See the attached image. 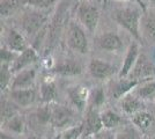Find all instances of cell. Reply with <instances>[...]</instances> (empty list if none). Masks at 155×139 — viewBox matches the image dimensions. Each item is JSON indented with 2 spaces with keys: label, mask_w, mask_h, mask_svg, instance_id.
Listing matches in <instances>:
<instances>
[{
  "label": "cell",
  "mask_w": 155,
  "mask_h": 139,
  "mask_svg": "<svg viewBox=\"0 0 155 139\" xmlns=\"http://www.w3.org/2000/svg\"><path fill=\"white\" fill-rule=\"evenodd\" d=\"M115 20L124 27L133 37L140 40V12L134 8H123L115 13Z\"/></svg>",
  "instance_id": "obj_1"
},
{
  "label": "cell",
  "mask_w": 155,
  "mask_h": 139,
  "mask_svg": "<svg viewBox=\"0 0 155 139\" xmlns=\"http://www.w3.org/2000/svg\"><path fill=\"white\" fill-rule=\"evenodd\" d=\"M78 16L81 23L91 33L95 31L100 20V12L95 5L91 2H81L78 7Z\"/></svg>",
  "instance_id": "obj_2"
},
{
  "label": "cell",
  "mask_w": 155,
  "mask_h": 139,
  "mask_svg": "<svg viewBox=\"0 0 155 139\" xmlns=\"http://www.w3.org/2000/svg\"><path fill=\"white\" fill-rule=\"evenodd\" d=\"M67 44L73 50L80 53L88 52V41L84 35V30L77 23L72 22L67 29Z\"/></svg>",
  "instance_id": "obj_3"
},
{
  "label": "cell",
  "mask_w": 155,
  "mask_h": 139,
  "mask_svg": "<svg viewBox=\"0 0 155 139\" xmlns=\"http://www.w3.org/2000/svg\"><path fill=\"white\" fill-rule=\"evenodd\" d=\"M46 15L42 12H28L22 18V28L28 35H35L45 23Z\"/></svg>",
  "instance_id": "obj_4"
},
{
  "label": "cell",
  "mask_w": 155,
  "mask_h": 139,
  "mask_svg": "<svg viewBox=\"0 0 155 139\" xmlns=\"http://www.w3.org/2000/svg\"><path fill=\"white\" fill-rule=\"evenodd\" d=\"M153 74H154V67L152 65V63L145 55H141L139 56L130 75L133 80H138L142 82V81H147L149 77H152Z\"/></svg>",
  "instance_id": "obj_5"
},
{
  "label": "cell",
  "mask_w": 155,
  "mask_h": 139,
  "mask_svg": "<svg viewBox=\"0 0 155 139\" xmlns=\"http://www.w3.org/2000/svg\"><path fill=\"white\" fill-rule=\"evenodd\" d=\"M72 111L64 106H53L51 107V118L50 123L54 127H64L68 125L72 121Z\"/></svg>",
  "instance_id": "obj_6"
},
{
  "label": "cell",
  "mask_w": 155,
  "mask_h": 139,
  "mask_svg": "<svg viewBox=\"0 0 155 139\" xmlns=\"http://www.w3.org/2000/svg\"><path fill=\"white\" fill-rule=\"evenodd\" d=\"M37 59H38V55L36 52V50L34 48H28L22 53H20L18 58L14 60L11 70L13 73H19L23 71L28 65L35 63Z\"/></svg>",
  "instance_id": "obj_7"
},
{
  "label": "cell",
  "mask_w": 155,
  "mask_h": 139,
  "mask_svg": "<svg viewBox=\"0 0 155 139\" xmlns=\"http://www.w3.org/2000/svg\"><path fill=\"white\" fill-rule=\"evenodd\" d=\"M84 134L91 136V134H98L103 129V123L101 118V114H98L96 109H93L87 114V118L84 123Z\"/></svg>",
  "instance_id": "obj_8"
},
{
  "label": "cell",
  "mask_w": 155,
  "mask_h": 139,
  "mask_svg": "<svg viewBox=\"0 0 155 139\" xmlns=\"http://www.w3.org/2000/svg\"><path fill=\"white\" fill-rule=\"evenodd\" d=\"M88 70L94 78L105 79V78H109L110 75H112L116 68L114 65H111L107 61H103L101 59H91Z\"/></svg>",
  "instance_id": "obj_9"
},
{
  "label": "cell",
  "mask_w": 155,
  "mask_h": 139,
  "mask_svg": "<svg viewBox=\"0 0 155 139\" xmlns=\"http://www.w3.org/2000/svg\"><path fill=\"white\" fill-rule=\"evenodd\" d=\"M138 58H139V48H138V44L137 43H132L130 45L129 50H127V53H126V57H125V60H124L123 63L122 70L119 72V78L120 79H126L131 74Z\"/></svg>",
  "instance_id": "obj_10"
},
{
  "label": "cell",
  "mask_w": 155,
  "mask_h": 139,
  "mask_svg": "<svg viewBox=\"0 0 155 139\" xmlns=\"http://www.w3.org/2000/svg\"><path fill=\"white\" fill-rule=\"evenodd\" d=\"M36 72L35 70H23L21 72L16 73V75L14 77L12 81V91L14 89H27V88H31L35 81Z\"/></svg>",
  "instance_id": "obj_11"
},
{
  "label": "cell",
  "mask_w": 155,
  "mask_h": 139,
  "mask_svg": "<svg viewBox=\"0 0 155 139\" xmlns=\"http://www.w3.org/2000/svg\"><path fill=\"white\" fill-rule=\"evenodd\" d=\"M91 93L88 92L87 87L75 86L68 89V96L71 102L77 107L79 110H84L88 100H89Z\"/></svg>",
  "instance_id": "obj_12"
},
{
  "label": "cell",
  "mask_w": 155,
  "mask_h": 139,
  "mask_svg": "<svg viewBox=\"0 0 155 139\" xmlns=\"http://www.w3.org/2000/svg\"><path fill=\"white\" fill-rule=\"evenodd\" d=\"M6 44L7 48L15 53H22L25 50H27L29 48L26 40H25V37L22 36V34H20L19 31H16L14 29H11L8 31Z\"/></svg>",
  "instance_id": "obj_13"
},
{
  "label": "cell",
  "mask_w": 155,
  "mask_h": 139,
  "mask_svg": "<svg viewBox=\"0 0 155 139\" xmlns=\"http://www.w3.org/2000/svg\"><path fill=\"white\" fill-rule=\"evenodd\" d=\"M11 98L16 104L21 107H28L34 103V101L36 99V92L32 88L14 89L11 92Z\"/></svg>",
  "instance_id": "obj_14"
},
{
  "label": "cell",
  "mask_w": 155,
  "mask_h": 139,
  "mask_svg": "<svg viewBox=\"0 0 155 139\" xmlns=\"http://www.w3.org/2000/svg\"><path fill=\"white\" fill-rule=\"evenodd\" d=\"M97 43H98V45L101 46L102 49L108 50V51H117L123 45L120 37L118 35H116V34L112 33L101 35L98 37V40H97Z\"/></svg>",
  "instance_id": "obj_15"
},
{
  "label": "cell",
  "mask_w": 155,
  "mask_h": 139,
  "mask_svg": "<svg viewBox=\"0 0 155 139\" xmlns=\"http://www.w3.org/2000/svg\"><path fill=\"white\" fill-rule=\"evenodd\" d=\"M120 107L122 110L127 115H136L137 113L141 111L142 103L139 98H137L133 94H127L124 98H122V102H120Z\"/></svg>",
  "instance_id": "obj_16"
},
{
  "label": "cell",
  "mask_w": 155,
  "mask_h": 139,
  "mask_svg": "<svg viewBox=\"0 0 155 139\" xmlns=\"http://www.w3.org/2000/svg\"><path fill=\"white\" fill-rule=\"evenodd\" d=\"M53 71L56 73H58L60 75H64V77H73V75H78L81 73V66L73 61V60H65L64 63L59 64L57 66L53 68Z\"/></svg>",
  "instance_id": "obj_17"
},
{
  "label": "cell",
  "mask_w": 155,
  "mask_h": 139,
  "mask_svg": "<svg viewBox=\"0 0 155 139\" xmlns=\"http://www.w3.org/2000/svg\"><path fill=\"white\" fill-rule=\"evenodd\" d=\"M139 84H141L140 81L133 79H120V81L117 84L116 86L112 89V94L116 99H120L124 98L125 95H127L131 89H133Z\"/></svg>",
  "instance_id": "obj_18"
},
{
  "label": "cell",
  "mask_w": 155,
  "mask_h": 139,
  "mask_svg": "<svg viewBox=\"0 0 155 139\" xmlns=\"http://www.w3.org/2000/svg\"><path fill=\"white\" fill-rule=\"evenodd\" d=\"M132 123L142 131L147 130L150 127L152 123H153V116L147 111H139L136 115L132 116Z\"/></svg>",
  "instance_id": "obj_19"
},
{
  "label": "cell",
  "mask_w": 155,
  "mask_h": 139,
  "mask_svg": "<svg viewBox=\"0 0 155 139\" xmlns=\"http://www.w3.org/2000/svg\"><path fill=\"white\" fill-rule=\"evenodd\" d=\"M101 118L103 123V127L107 130H112L122 123V117L112 110H105L101 114Z\"/></svg>",
  "instance_id": "obj_20"
},
{
  "label": "cell",
  "mask_w": 155,
  "mask_h": 139,
  "mask_svg": "<svg viewBox=\"0 0 155 139\" xmlns=\"http://www.w3.org/2000/svg\"><path fill=\"white\" fill-rule=\"evenodd\" d=\"M142 31L148 40L155 42V15L146 14L141 20Z\"/></svg>",
  "instance_id": "obj_21"
},
{
  "label": "cell",
  "mask_w": 155,
  "mask_h": 139,
  "mask_svg": "<svg viewBox=\"0 0 155 139\" xmlns=\"http://www.w3.org/2000/svg\"><path fill=\"white\" fill-rule=\"evenodd\" d=\"M136 95L139 99H150L155 95V80L142 81L140 86L136 89Z\"/></svg>",
  "instance_id": "obj_22"
},
{
  "label": "cell",
  "mask_w": 155,
  "mask_h": 139,
  "mask_svg": "<svg viewBox=\"0 0 155 139\" xmlns=\"http://www.w3.org/2000/svg\"><path fill=\"white\" fill-rule=\"evenodd\" d=\"M41 96H42V100L46 103L54 101L57 98L56 85L52 81H44L41 87Z\"/></svg>",
  "instance_id": "obj_23"
},
{
  "label": "cell",
  "mask_w": 155,
  "mask_h": 139,
  "mask_svg": "<svg viewBox=\"0 0 155 139\" xmlns=\"http://www.w3.org/2000/svg\"><path fill=\"white\" fill-rule=\"evenodd\" d=\"M20 4H22L21 0H2L1 1V7H0L1 16L6 18V16L12 15L18 9Z\"/></svg>",
  "instance_id": "obj_24"
},
{
  "label": "cell",
  "mask_w": 155,
  "mask_h": 139,
  "mask_svg": "<svg viewBox=\"0 0 155 139\" xmlns=\"http://www.w3.org/2000/svg\"><path fill=\"white\" fill-rule=\"evenodd\" d=\"M12 70L9 64H1V71H0V87L1 91H5L6 87L11 84V78H12Z\"/></svg>",
  "instance_id": "obj_25"
},
{
  "label": "cell",
  "mask_w": 155,
  "mask_h": 139,
  "mask_svg": "<svg viewBox=\"0 0 155 139\" xmlns=\"http://www.w3.org/2000/svg\"><path fill=\"white\" fill-rule=\"evenodd\" d=\"M16 116V108L7 101H1V122H8L11 118Z\"/></svg>",
  "instance_id": "obj_26"
},
{
  "label": "cell",
  "mask_w": 155,
  "mask_h": 139,
  "mask_svg": "<svg viewBox=\"0 0 155 139\" xmlns=\"http://www.w3.org/2000/svg\"><path fill=\"white\" fill-rule=\"evenodd\" d=\"M7 124V129L11 131V132L13 133H20L23 132V130H25V123H23V121L22 118L20 117V116H14L13 118H11L8 122H6Z\"/></svg>",
  "instance_id": "obj_27"
},
{
  "label": "cell",
  "mask_w": 155,
  "mask_h": 139,
  "mask_svg": "<svg viewBox=\"0 0 155 139\" xmlns=\"http://www.w3.org/2000/svg\"><path fill=\"white\" fill-rule=\"evenodd\" d=\"M104 100L105 98H104V92L102 88H97L95 91H93L89 95V103L93 109L102 106L104 103Z\"/></svg>",
  "instance_id": "obj_28"
},
{
  "label": "cell",
  "mask_w": 155,
  "mask_h": 139,
  "mask_svg": "<svg viewBox=\"0 0 155 139\" xmlns=\"http://www.w3.org/2000/svg\"><path fill=\"white\" fill-rule=\"evenodd\" d=\"M84 124H79L78 126H73L67 129L63 132L60 139H78L81 134H84Z\"/></svg>",
  "instance_id": "obj_29"
},
{
  "label": "cell",
  "mask_w": 155,
  "mask_h": 139,
  "mask_svg": "<svg viewBox=\"0 0 155 139\" xmlns=\"http://www.w3.org/2000/svg\"><path fill=\"white\" fill-rule=\"evenodd\" d=\"M116 139H139V134L133 127L126 126L117 132Z\"/></svg>",
  "instance_id": "obj_30"
},
{
  "label": "cell",
  "mask_w": 155,
  "mask_h": 139,
  "mask_svg": "<svg viewBox=\"0 0 155 139\" xmlns=\"http://www.w3.org/2000/svg\"><path fill=\"white\" fill-rule=\"evenodd\" d=\"M0 57H1V64H9L11 61H14L18 58L16 53L11 51L9 49H6V48H1Z\"/></svg>",
  "instance_id": "obj_31"
},
{
  "label": "cell",
  "mask_w": 155,
  "mask_h": 139,
  "mask_svg": "<svg viewBox=\"0 0 155 139\" xmlns=\"http://www.w3.org/2000/svg\"><path fill=\"white\" fill-rule=\"evenodd\" d=\"M38 119L41 122H50V118H51V108H48V107H43L38 109Z\"/></svg>",
  "instance_id": "obj_32"
},
{
  "label": "cell",
  "mask_w": 155,
  "mask_h": 139,
  "mask_svg": "<svg viewBox=\"0 0 155 139\" xmlns=\"http://www.w3.org/2000/svg\"><path fill=\"white\" fill-rule=\"evenodd\" d=\"M98 139H116V136L115 134H111L110 132H105L103 134H101Z\"/></svg>",
  "instance_id": "obj_33"
},
{
  "label": "cell",
  "mask_w": 155,
  "mask_h": 139,
  "mask_svg": "<svg viewBox=\"0 0 155 139\" xmlns=\"http://www.w3.org/2000/svg\"><path fill=\"white\" fill-rule=\"evenodd\" d=\"M0 139H16L14 136L12 134H9V133H6V132H1L0 134Z\"/></svg>",
  "instance_id": "obj_34"
},
{
  "label": "cell",
  "mask_w": 155,
  "mask_h": 139,
  "mask_svg": "<svg viewBox=\"0 0 155 139\" xmlns=\"http://www.w3.org/2000/svg\"><path fill=\"white\" fill-rule=\"evenodd\" d=\"M136 1H137V2H139V4L141 5V7H142V9H143V11H146V7H145V2H143L142 0H136Z\"/></svg>",
  "instance_id": "obj_35"
},
{
  "label": "cell",
  "mask_w": 155,
  "mask_h": 139,
  "mask_svg": "<svg viewBox=\"0 0 155 139\" xmlns=\"http://www.w3.org/2000/svg\"><path fill=\"white\" fill-rule=\"evenodd\" d=\"M143 1V0H142ZM145 1H147V4H150V6L155 7V0H145Z\"/></svg>",
  "instance_id": "obj_36"
},
{
  "label": "cell",
  "mask_w": 155,
  "mask_h": 139,
  "mask_svg": "<svg viewBox=\"0 0 155 139\" xmlns=\"http://www.w3.org/2000/svg\"><path fill=\"white\" fill-rule=\"evenodd\" d=\"M45 1H46V4H48V5L50 6V5H51V4H53V2L56 1V0H45Z\"/></svg>",
  "instance_id": "obj_37"
}]
</instances>
